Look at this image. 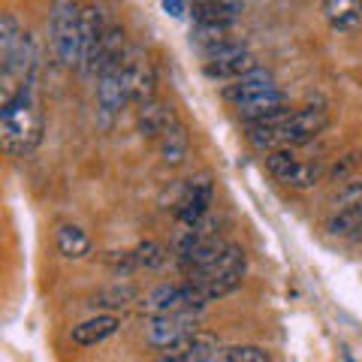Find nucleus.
<instances>
[{"instance_id": "f257e3e1", "label": "nucleus", "mask_w": 362, "mask_h": 362, "mask_svg": "<svg viewBox=\"0 0 362 362\" xmlns=\"http://www.w3.org/2000/svg\"><path fill=\"white\" fill-rule=\"evenodd\" d=\"M42 109L37 94V78L18 88V94L0 103V139L9 157H28L42 139Z\"/></svg>"}, {"instance_id": "f03ea898", "label": "nucleus", "mask_w": 362, "mask_h": 362, "mask_svg": "<svg viewBox=\"0 0 362 362\" xmlns=\"http://www.w3.org/2000/svg\"><path fill=\"white\" fill-rule=\"evenodd\" d=\"M82 6L78 0H52L49 6V42L58 66H82Z\"/></svg>"}, {"instance_id": "7ed1b4c3", "label": "nucleus", "mask_w": 362, "mask_h": 362, "mask_svg": "<svg viewBox=\"0 0 362 362\" xmlns=\"http://www.w3.org/2000/svg\"><path fill=\"white\" fill-rule=\"evenodd\" d=\"M245 266H247V259H245L242 247H239V245H226L223 254L214 259L209 269L187 275V281L199 290V296L206 299V305H209V302H214V299L230 296L233 290H239L242 278H245Z\"/></svg>"}, {"instance_id": "20e7f679", "label": "nucleus", "mask_w": 362, "mask_h": 362, "mask_svg": "<svg viewBox=\"0 0 362 362\" xmlns=\"http://www.w3.org/2000/svg\"><path fill=\"white\" fill-rule=\"evenodd\" d=\"M278 124V136H281V148H299L308 145L329 127V112L323 106H305V109H293L284 118H275Z\"/></svg>"}, {"instance_id": "39448f33", "label": "nucleus", "mask_w": 362, "mask_h": 362, "mask_svg": "<svg viewBox=\"0 0 362 362\" xmlns=\"http://www.w3.org/2000/svg\"><path fill=\"white\" fill-rule=\"evenodd\" d=\"M206 308V299L199 296V290L190 281L181 284H163L148 293V299L142 302V311L148 317H160V314H199Z\"/></svg>"}, {"instance_id": "423d86ee", "label": "nucleus", "mask_w": 362, "mask_h": 362, "mask_svg": "<svg viewBox=\"0 0 362 362\" xmlns=\"http://www.w3.org/2000/svg\"><path fill=\"white\" fill-rule=\"evenodd\" d=\"M127 85H124V61L121 64H109L100 70L97 76V115H100V127L112 130L121 115V109L127 106Z\"/></svg>"}, {"instance_id": "0eeeda50", "label": "nucleus", "mask_w": 362, "mask_h": 362, "mask_svg": "<svg viewBox=\"0 0 362 362\" xmlns=\"http://www.w3.org/2000/svg\"><path fill=\"white\" fill-rule=\"evenodd\" d=\"M109 16L103 6L85 4L82 6V73L85 76H100L103 66V42L109 30Z\"/></svg>"}, {"instance_id": "6e6552de", "label": "nucleus", "mask_w": 362, "mask_h": 362, "mask_svg": "<svg viewBox=\"0 0 362 362\" xmlns=\"http://www.w3.org/2000/svg\"><path fill=\"white\" fill-rule=\"evenodd\" d=\"M124 85H127V100L136 106L151 103L157 94V70L148 54L136 45H130L127 58H124Z\"/></svg>"}, {"instance_id": "1a4fd4ad", "label": "nucleus", "mask_w": 362, "mask_h": 362, "mask_svg": "<svg viewBox=\"0 0 362 362\" xmlns=\"http://www.w3.org/2000/svg\"><path fill=\"white\" fill-rule=\"evenodd\" d=\"M197 332V314H160L145 326V344L154 350H169L187 335Z\"/></svg>"}, {"instance_id": "9d476101", "label": "nucleus", "mask_w": 362, "mask_h": 362, "mask_svg": "<svg viewBox=\"0 0 362 362\" xmlns=\"http://www.w3.org/2000/svg\"><path fill=\"white\" fill-rule=\"evenodd\" d=\"M254 66H257L254 54L247 52L242 42H230V45H223V49L206 54L202 73H206L209 78H218V82H233V78L251 73Z\"/></svg>"}, {"instance_id": "9b49d317", "label": "nucleus", "mask_w": 362, "mask_h": 362, "mask_svg": "<svg viewBox=\"0 0 362 362\" xmlns=\"http://www.w3.org/2000/svg\"><path fill=\"white\" fill-rule=\"evenodd\" d=\"M211 199H214V181L209 173H202L197 178L187 181L185 194H181L178 206H175V218L181 226H197L206 221V214L211 209Z\"/></svg>"}, {"instance_id": "f8f14e48", "label": "nucleus", "mask_w": 362, "mask_h": 362, "mask_svg": "<svg viewBox=\"0 0 362 362\" xmlns=\"http://www.w3.org/2000/svg\"><path fill=\"white\" fill-rule=\"evenodd\" d=\"M218 347H221L218 335L206 332V329H197L194 335H187L185 341H178L175 347L163 350L154 362H206V359H211L214 354H218Z\"/></svg>"}, {"instance_id": "ddd939ff", "label": "nucleus", "mask_w": 362, "mask_h": 362, "mask_svg": "<svg viewBox=\"0 0 362 362\" xmlns=\"http://www.w3.org/2000/svg\"><path fill=\"white\" fill-rule=\"evenodd\" d=\"M278 82H275V73L272 70H263V66H254L251 73H245L239 78H233L230 85H223V100L226 103H233V106H239L245 103V100H251V97H259V94H269V90H275Z\"/></svg>"}, {"instance_id": "4468645a", "label": "nucleus", "mask_w": 362, "mask_h": 362, "mask_svg": "<svg viewBox=\"0 0 362 362\" xmlns=\"http://www.w3.org/2000/svg\"><path fill=\"white\" fill-rule=\"evenodd\" d=\"M239 109V115L245 118V124H257V121H275V118H284L287 115V97L284 90L275 88L269 90V94H259V97H251L245 100V103L235 106Z\"/></svg>"}, {"instance_id": "2eb2a0df", "label": "nucleus", "mask_w": 362, "mask_h": 362, "mask_svg": "<svg viewBox=\"0 0 362 362\" xmlns=\"http://www.w3.org/2000/svg\"><path fill=\"white\" fill-rule=\"evenodd\" d=\"M190 16L197 25H235L242 16V0H194Z\"/></svg>"}, {"instance_id": "dca6fc26", "label": "nucleus", "mask_w": 362, "mask_h": 362, "mask_svg": "<svg viewBox=\"0 0 362 362\" xmlns=\"http://www.w3.org/2000/svg\"><path fill=\"white\" fill-rule=\"evenodd\" d=\"M121 329V320L115 314H97V317H90V320H82L78 326H73V344L78 347H94L100 341H106V338H112Z\"/></svg>"}, {"instance_id": "f3484780", "label": "nucleus", "mask_w": 362, "mask_h": 362, "mask_svg": "<svg viewBox=\"0 0 362 362\" xmlns=\"http://www.w3.org/2000/svg\"><path fill=\"white\" fill-rule=\"evenodd\" d=\"M157 148H160V160L166 166H181L185 163V157L190 151V136H187V127L185 121L175 118L169 127L160 133V139H157Z\"/></svg>"}, {"instance_id": "a211bd4d", "label": "nucleus", "mask_w": 362, "mask_h": 362, "mask_svg": "<svg viewBox=\"0 0 362 362\" xmlns=\"http://www.w3.org/2000/svg\"><path fill=\"white\" fill-rule=\"evenodd\" d=\"M323 16L335 30L356 33L362 30V0H323Z\"/></svg>"}, {"instance_id": "6ab92c4d", "label": "nucleus", "mask_w": 362, "mask_h": 362, "mask_svg": "<svg viewBox=\"0 0 362 362\" xmlns=\"http://www.w3.org/2000/svg\"><path fill=\"white\" fill-rule=\"evenodd\" d=\"M178 118V112L173 106L166 103H157V100H151V103L139 106V115H136V124H139V133L148 136V139H160V133L169 127Z\"/></svg>"}, {"instance_id": "aec40b11", "label": "nucleus", "mask_w": 362, "mask_h": 362, "mask_svg": "<svg viewBox=\"0 0 362 362\" xmlns=\"http://www.w3.org/2000/svg\"><path fill=\"white\" fill-rule=\"evenodd\" d=\"M58 251L66 257V259H85L90 251H94V242L90 235L76 223H64L58 226Z\"/></svg>"}, {"instance_id": "412c9836", "label": "nucleus", "mask_w": 362, "mask_h": 362, "mask_svg": "<svg viewBox=\"0 0 362 362\" xmlns=\"http://www.w3.org/2000/svg\"><path fill=\"white\" fill-rule=\"evenodd\" d=\"M326 178V163L323 160H296L290 173L281 178V185H287L293 190H308L314 185H320Z\"/></svg>"}, {"instance_id": "4be33fe9", "label": "nucleus", "mask_w": 362, "mask_h": 362, "mask_svg": "<svg viewBox=\"0 0 362 362\" xmlns=\"http://www.w3.org/2000/svg\"><path fill=\"white\" fill-rule=\"evenodd\" d=\"M190 40H194L206 54H211V52L223 49V45L235 42L233 40V25H194V30H190Z\"/></svg>"}, {"instance_id": "5701e85b", "label": "nucleus", "mask_w": 362, "mask_h": 362, "mask_svg": "<svg viewBox=\"0 0 362 362\" xmlns=\"http://www.w3.org/2000/svg\"><path fill=\"white\" fill-rule=\"evenodd\" d=\"M21 42H25V30H21L18 18L13 13H4L0 16V64L13 61L21 49Z\"/></svg>"}, {"instance_id": "b1692460", "label": "nucleus", "mask_w": 362, "mask_h": 362, "mask_svg": "<svg viewBox=\"0 0 362 362\" xmlns=\"http://www.w3.org/2000/svg\"><path fill=\"white\" fill-rule=\"evenodd\" d=\"M130 302H136V287L127 284V281H118L112 287H103L94 296V308H127Z\"/></svg>"}, {"instance_id": "393cba45", "label": "nucleus", "mask_w": 362, "mask_h": 362, "mask_svg": "<svg viewBox=\"0 0 362 362\" xmlns=\"http://www.w3.org/2000/svg\"><path fill=\"white\" fill-rule=\"evenodd\" d=\"M211 362H272V356L269 350L257 344H230V347H218Z\"/></svg>"}, {"instance_id": "a878e982", "label": "nucleus", "mask_w": 362, "mask_h": 362, "mask_svg": "<svg viewBox=\"0 0 362 362\" xmlns=\"http://www.w3.org/2000/svg\"><path fill=\"white\" fill-rule=\"evenodd\" d=\"M133 257H136V269L157 272V269H163V266L169 263V247H166L163 242L148 239V242H142L139 247H136Z\"/></svg>"}, {"instance_id": "bb28decb", "label": "nucleus", "mask_w": 362, "mask_h": 362, "mask_svg": "<svg viewBox=\"0 0 362 362\" xmlns=\"http://www.w3.org/2000/svg\"><path fill=\"white\" fill-rule=\"evenodd\" d=\"M296 160H299V157L293 154V148H278V151H269L266 154V169L281 181L293 169V163H296Z\"/></svg>"}, {"instance_id": "cd10ccee", "label": "nucleus", "mask_w": 362, "mask_h": 362, "mask_svg": "<svg viewBox=\"0 0 362 362\" xmlns=\"http://www.w3.org/2000/svg\"><path fill=\"white\" fill-rule=\"evenodd\" d=\"M338 209H362V181H350V185L338 190L329 211H338Z\"/></svg>"}, {"instance_id": "c85d7f7f", "label": "nucleus", "mask_w": 362, "mask_h": 362, "mask_svg": "<svg viewBox=\"0 0 362 362\" xmlns=\"http://www.w3.org/2000/svg\"><path fill=\"white\" fill-rule=\"evenodd\" d=\"M356 160H359V151H350V154H344L341 160H338V163L329 169V175H332V178H344V175L350 173V169L356 166Z\"/></svg>"}, {"instance_id": "c756f323", "label": "nucleus", "mask_w": 362, "mask_h": 362, "mask_svg": "<svg viewBox=\"0 0 362 362\" xmlns=\"http://www.w3.org/2000/svg\"><path fill=\"white\" fill-rule=\"evenodd\" d=\"M163 9L169 16H185V4L181 0H163Z\"/></svg>"}, {"instance_id": "7c9ffc66", "label": "nucleus", "mask_w": 362, "mask_h": 362, "mask_svg": "<svg viewBox=\"0 0 362 362\" xmlns=\"http://www.w3.org/2000/svg\"><path fill=\"white\" fill-rule=\"evenodd\" d=\"M206 362H211V359H206Z\"/></svg>"}, {"instance_id": "2f4dec72", "label": "nucleus", "mask_w": 362, "mask_h": 362, "mask_svg": "<svg viewBox=\"0 0 362 362\" xmlns=\"http://www.w3.org/2000/svg\"><path fill=\"white\" fill-rule=\"evenodd\" d=\"M359 239H362V235H359Z\"/></svg>"}]
</instances>
